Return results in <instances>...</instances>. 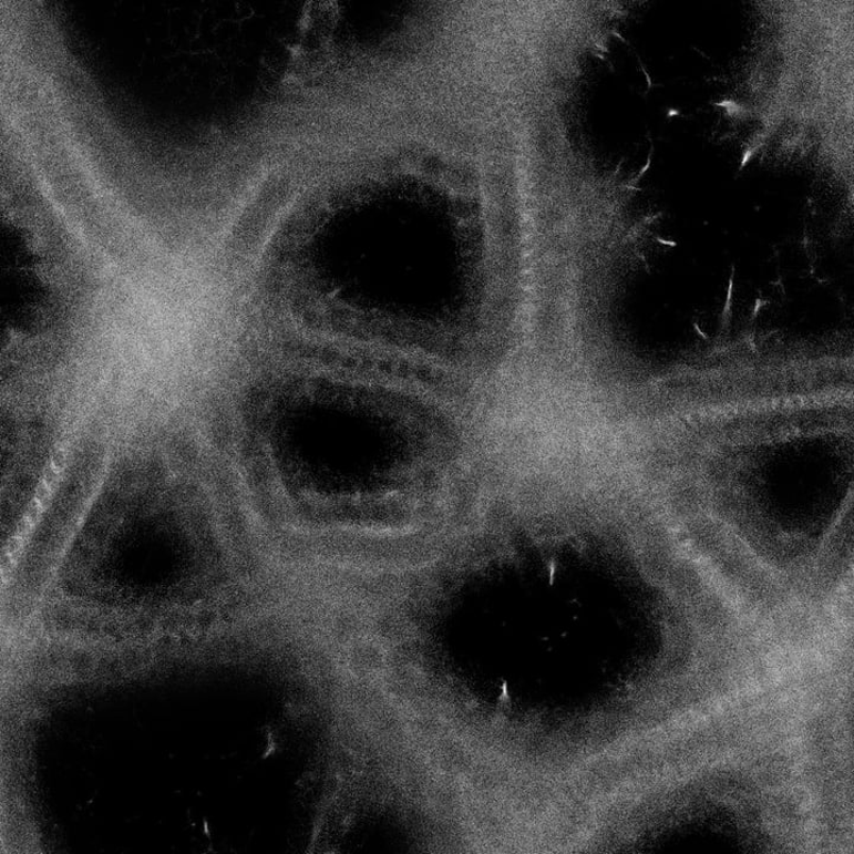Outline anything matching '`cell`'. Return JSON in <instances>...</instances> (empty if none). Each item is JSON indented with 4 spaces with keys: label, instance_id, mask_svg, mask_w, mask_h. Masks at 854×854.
Segmentation results:
<instances>
[{
    "label": "cell",
    "instance_id": "6da1fadb",
    "mask_svg": "<svg viewBox=\"0 0 854 854\" xmlns=\"http://www.w3.org/2000/svg\"><path fill=\"white\" fill-rule=\"evenodd\" d=\"M65 464L64 450L61 446H56L53 451L52 457L42 480L39 483L35 496L31 500L29 507L19 525L17 527L13 538L25 544L27 538L33 528L37 527L40 517L44 510L48 507V502L52 497L58 480L61 476Z\"/></svg>",
    "mask_w": 854,
    "mask_h": 854
}]
</instances>
